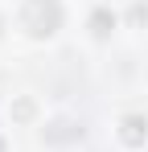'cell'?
<instances>
[{
    "mask_svg": "<svg viewBox=\"0 0 148 152\" xmlns=\"http://www.w3.org/2000/svg\"><path fill=\"white\" fill-rule=\"evenodd\" d=\"M0 152H4V140H0Z\"/></svg>",
    "mask_w": 148,
    "mask_h": 152,
    "instance_id": "52a82bcc",
    "label": "cell"
},
{
    "mask_svg": "<svg viewBox=\"0 0 148 152\" xmlns=\"http://www.w3.org/2000/svg\"><path fill=\"white\" fill-rule=\"evenodd\" d=\"M132 21H136V25H148V4H144V0L132 4Z\"/></svg>",
    "mask_w": 148,
    "mask_h": 152,
    "instance_id": "8992f818",
    "label": "cell"
},
{
    "mask_svg": "<svg viewBox=\"0 0 148 152\" xmlns=\"http://www.w3.org/2000/svg\"><path fill=\"white\" fill-rule=\"evenodd\" d=\"M115 21H119V17H115L107 4H95V12H91V37H95V41H107L111 29H115Z\"/></svg>",
    "mask_w": 148,
    "mask_h": 152,
    "instance_id": "3957f363",
    "label": "cell"
},
{
    "mask_svg": "<svg viewBox=\"0 0 148 152\" xmlns=\"http://www.w3.org/2000/svg\"><path fill=\"white\" fill-rule=\"evenodd\" d=\"M78 132H82V127L66 124V119H58V124H49V127H45V136H49V140H74Z\"/></svg>",
    "mask_w": 148,
    "mask_h": 152,
    "instance_id": "5b68a950",
    "label": "cell"
},
{
    "mask_svg": "<svg viewBox=\"0 0 148 152\" xmlns=\"http://www.w3.org/2000/svg\"><path fill=\"white\" fill-rule=\"evenodd\" d=\"M115 136H119L123 148H144V140H148V115H140V111L123 115L119 127H115Z\"/></svg>",
    "mask_w": 148,
    "mask_h": 152,
    "instance_id": "7a4b0ae2",
    "label": "cell"
},
{
    "mask_svg": "<svg viewBox=\"0 0 148 152\" xmlns=\"http://www.w3.org/2000/svg\"><path fill=\"white\" fill-rule=\"evenodd\" d=\"M62 0H21V29L33 37V41H45L62 29Z\"/></svg>",
    "mask_w": 148,
    "mask_h": 152,
    "instance_id": "6da1fadb",
    "label": "cell"
},
{
    "mask_svg": "<svg viewBox=\"0 0 148 152\" xmlns=\"http://www.w3.org/2000/svg\"><path fill=\"white\" fill-rule=\"evenodd\" d=\"M8 115H12L17 124H29V119L37 115V103H33V99H12V107H8Z\"/></svg>",
    "mask_w": 148,
    "mask_h": 152,
    "instance_id": "277c9868",
    "label": "cell"
}]
</instances>
